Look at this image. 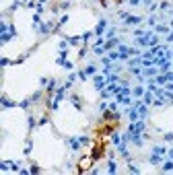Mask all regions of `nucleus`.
<instances>
[{
	"instance_id": "obj_1",
	"label": "nucleus",
	"mask_w": 173,
	"mask_h": 175,
	"mask_svg": "<svg viewBox=\"0 0 173 175\" xmlns=\"http://www.w3.org/2000/svg\"><path fill=\"white\" fill-rule=\"evenodd\" d=\"M136 43L142 47H146V46H157L159 43V37L157 35H152V31H136Z\"/></svg>"
},
{
	"instance_id": "obj_2",
	"label": "nucleus",
	"mask_w": 173,
	"mask_h": 175,
	"mask_svg": "<svg viewBox=\"0 0 173 175\" xmlns=\"http://www.w3.org/2000/svg\"><path fill=\"white\" fill-rule=\"evenodd\" d=\"M122 23L124 25H140L142 23V17H136V14H128V12H122L120 14Z\"/></svg>"
},
{
	"instance_id": "obj_3",
	"label": "nucleus",
	"mask_w": 173,
	"mask_h": 175,
	"mask_svg": "<svg viewBox=\"0 0 173 175\" xmlns=\"http://www.w3.org/2000/svg\"><path fill=\"white\" fill-rule=\"evenodd\" d=\"M144 130H146V124H144V119H138V122H132V124H130L128 132H130V134H142Z\"/></svg>"
},
{
	"instance_id": "obj_4",
	"label": "nucleus",
	"mask_w": 173,
	"mask_h": 175,
	"mask_svg": "<svg viewBox=\"0 0 173 175\" xmlns=\"http://www.w3.org/2000/svg\"><path fill=\"white\" fill-rule=\"evenodd\" d=\"M64 91H66V87H64V84H62L60 89H56V95H54V101H52V105H50L52 109H58V105H60V101L64 99Z\"/></svg>"
},
{
	"instance_id": "obj_5",
	"label": "nucleus",
	"mask_w": 173,
	"mask_h": 175,
	"mask_svg": "<svg viewBox=\"0 0 173 175\" xmlns=\"http://www.w3.org/2000/svg\"><path fill=\"white\" fill-rule=\"evenodd\" d=\"M117 54H120V60H130V56H132V49L128 46H117Z\"/></svg>"
},
{
	"instance_id": "obj_6",
	"label": "nucleus",
	"mask_w": 173,
	"mask_h": 175,
	"mask_svg": "<svg viewBox=\"0 0 173 175\" xmlns=\"http://www.w3.org/2000/svg\"><path fill=\"white\" fill-rule=\"evenodd\" d=\"M105 29H107V21H105V19H99V23L95 27V37H101V35L105 33Z\"/></svg>"
},
{
	"instance_id": "obj_7",
	"label": "nucleus",
	"mask_w": 173,
	"mask_h": 175,
	"mask_svg": "<svg viewBox=\"0 0 173 175\" xmlns=\"http://www.w3.org/2000/svg\"><path fill=\"white\" fill-rule=\"evenodd\" d=\"M155 74H159V68H157V66H146V68H142V76H144V78H152Z\"/></svg>"
},
{
	"instance_id": "obj_8",
	"label": "nucleus",
	"mask_w": 173,
	"mask_h": 175,
	"mask_svg": "<svg viewBox=\"0 0 173 175\" xmlns=\"http://www.w3.org/2000/svg\"><path fill=\"white\" fill-rule=\"evenodd\" d=\"M93 82H95V89L97 91H103L105 87H107V81H105L103 76H93Z\"/></svg>"
},
{
	"instance_id": "obj_9",
	"label": "nucleus",
	"mask_w": 173,
	"mask_h": 175,
	"mask_svg": "<svg viewBox=\"0 0 173 175\" xmlns=\"http://www.w3.org/2000/svg\"><path fill=\"white\" fill-rule=\"evenodd\" d=\"M37 31H39V35H47L52 31V25L50 23H39L37 25Z\"/></svg>"
},
{
	"instance_id": "obj_10",
	"label": "nucleus",
	"mask_w": 173,
	"mask_h": 175,
	"mask_svg": "<svg viewBox=\"0 0 173 175\" xmlns=\"http://www.w3.org/2000/svg\"><path fill=\"white\" fill-rule=\"evenodd\" d=\"M68 144H70V148H72V151H81V144H82V140L78 138H68Z\"/></svg>"
},
{
	"instance_id": "obj_11",
	"label": "nucleus",
	"mask_w": 173,
	"mask_h": 175,
	"mask_svg": "<svg viewBox=\"0 0 173 175\" xmlns=\"http://www.w3.org/2000/svg\"><path fill=\"white\" fill-rule=\"evenodd\" d=\"M117 152L122 154V157H126V159H130V154H128V146H126V142L122 140L120 144H117Z\"/></svg>"
},
{
	"instance_id": "obj_12",
	"label": "nucleus",
	"mask_w": 173,
	"mask_h": 175,
	"mask_svg": "<svg viewBox=\"0 0 173 175\" xmlns=\"http://www.w3.org/2000/svg\"><path fill=\"white\" fill-rule=\"evenodd\" d=\"M152 101H155V93H152V91H146V93L142 95V103L150 105V103H152Z\"/></svg>"
},
{
	"instance_id": "obj_13",
	"label": "nucleus",
	"mask_w": 173,
	"mask_h": 175,
	"mask_svg": "<svg viewBox=\"0 0 173 175\" xmlns=\"http://www.w3.org/2000/svg\"><path fill=\"white\" fill-rule=\"evenodd\" d=\"M128 119H130V122H138V119H142V117H140V113L132 107V109L128 111Z\"/></svg>"
},
{
	"instance_id": "obj_14",
	"label": "nucleus",
	"mask_w": 173,
	"mask_h": 175,
	"mask_svg": "<svg viewBox=\"0 0 173 175\" xmlns=\"http://www.w3.org/2000/svg\"><path fill=\"white\" fill-rule=\"evenodd\" d=\"M103 46H105V49H107V52H109V49H111V47H117V46H120V41H117V39H115V37H111V39H107V41H105Z\"/></svg>"
},
{
	"instance_id": "obj_15",
	"label": "nucleus",
	"mask_w": 173,
	"mask_h": 175,
	"mask_svg": "<svg viewBox=\"0 0 173 175\" xmlns=\"http://www.w3.org/2000/svg\"><path fill=\"white\" fill-rule=\"evenodd\" d=\"M105 52H107V49H105V46H103V43H97V46L93 47V54H97V56H103Z\"/></svg>"
},
{
	"instance_id": "obj_16",
	"label": "nucleus",
	"mask_w": 173,
	"mask_h": 175,
	"mask_svg": "<svg viewBox=\"0 0 173 175\" xmlns=\"http://www.w3.org/2000/svg\"><path fill=\"white\" fill-rule=\"evenodd\" d=\"M85 74H87V76H95V74H97V66H95V64H89V66L85 68Z\"/></svg>"
},
{
	"instance_id": "obj_17",
	"label": "nucleus",
	"mask_w": 173,
	"mask_h": 175,
	"mask_svg": "<svg viewBox=\"0 0 173 175\" xmlns=\"http://www.w3.org/2000/svg\"><path fill=\"white\" fill-rule=\"evenodd\" d=\"M128 66L132 68V66H142V56H138V58H132L128 60Z\"/></svg>"
},
{
	"instance_id": "obj_18",
	"label": "nucleus",
	"mask_w": 173,
	"mask_h": 175,
	"mask_svg": "<svg viewBox=\"0 0 173 175\" xmlns=\"http://www.w3.org/2000/svg\"><path fill=\"white\" fill-rule=\"evenodd\" d=\"M144 93H146L144 87H134V89H132V95H134V97H142Z\"/></svg>"
},
{
	"instance_id": "obj_19",
	"label": "nucleus",
	"mask_w": 173,
	"mask_h": 175,
	"mask_svg": "<svg viewBox=\"0 0 173 175\" xmlns=\"http://www.w3.org/2000/svg\"><path fill=\"white\" fill-rule=\"evenodd\" d=\"M0 101H2V107H4V109H6V107H14V101H11V99H8V97H2V99H0Z\"/></svg>"
},
{
	"instance_id": "obj_20",
	"label": "nucleus",
	"mask_w": 173,
	"mask_h": 175,
	"mask_svg": "<svg viewBox=\"0 0 173 175\" xmlns=\"http://www.w3.org/2000/svg\"><path fill=\"white\" fill-rule=\"evenodd\" d=\"M105 81H107V84H114V82H117L120 78H117V74H111V72H109V74L105 76Z\"/></svg>"
},
{
	"instance_id": "obj_21",
	"label": "nucleus",
	"mask_w": 173,
	"mask_h": 175,
	"mask_svg": "<svg viewBox=\"0 0 173 175\" xmlns=\"http://www.w3.org/2000/svg\"><path fill=\"white\" fill-rule=\"evenodd\" d=\"M149 161H150V165H161V154H155L152 152V157H150Z\"/></svg>"
},
{
	"instance_id": "obj_22",
	"label": "nucleus",
	"mask_w": 173,
	"mask_h": 175,
	"mask_svg": "<svg viewBox=\"0 0 173 175\" xmlns=\"http://www.w3.org/2000/svg\"><path fill=\"white\" fill-rule=\"evenodd\" d=\"M12 37H14V35H12L11 31H4V33H2V37H0V41H2V43H6V41H8V39H12Z\"/></svg>"
},
{
	"instance_id": "obj_23",
	"label": "nucleus",
	"mask_w": 173,
	"mask_h": 175,
	"mask_svg": "<svg viewBox=\"0 0 173 175\" xmlns=\"http://www.w3.org/2000/svg\"><path fill=\"white\" fill-rule=\"evenodd\" d=\"M155 31H157V33H169V27H165V25H155Z\"/></svg>"
},
{
	"instance_id": "obj_24",
	"label": "nucleus",
	"mask_w": 173,
	"mask_h": 175,
	"mask_svg": "<svg viewBox=\"0 0 173 175\" xmlns=\"http://www.w3.org/2000/svg\"><path fill=\"white\" fill-rule=\"evenodd\" d=\"M152 152H155V154H165V152H167V148H165V146H161V144H159V146H155V148H152Z\"/></svg>"
},
{
	"instance_id": "obj_25",
	"label": "nucleus",
	"mask_w": 173,
	"mask_h": 175,
	"mask_svg": "<svg viewBox=\"0 0 173 175\" xmlns=\"http://www.w3.org/2000/svg\"><path fill=\"white\" fill-rule=\"evenodd\" d=\"M163 171H173V159H169L167 163L163 165Z\"/></svg>"
},
{
	"instance_id": "obj_26",
	"label": "nucleus",
	"mask_w": 173,
	"mask_h": 175,
	"mask_svg": "<svg viewBox=\"0 0 173 175\" xmlns=\"http://www.w3.org/2000/svg\"><path fill=\"white\" fill-rule=\"evenodd\" d=\"M82 39V35H76V37H68V43H72V46H76L78 41Z\"/></svg>"
},
{
	"instance_id": "obj_27",
	"label": "nucleus",
	"mask_w": 173,
	"mask_h": 175,
	"mask_svg": "<svg viewBox=\"0 0 173 175\" xmlns=\"http://www.w3.org/2000/svg\"><path fill=\"white\" fill-rule=\"evenodd\" d=\"M107 171H109V173H115V163H114V159H109V163H107Z\"/></svg>"
},
{
	"instance_id": "obj_28",
	"label": "nucleus",
	"mask_w": 173,
	"mask_h": 175,
	"mask_svg": "<svg viewBox=\"0 0 173 175\" xmlns=\"http://www.w3.org/2000/svg\"><path fill=\"white\" fill-rule=\"evenodd\" d=\"M111 142H114V144H120V142H122V136H120V134H111Z\"/></svg>"
},
{
	"instance_id": "obj_29",
	"label": "nucleus",
	"mask_w": 173,
	"mask_h": 175,
	"mask_svg": "<svg viewBox=\"0 0 173 175\" xmlns=\"http://www.w3.org/2000/svg\"><path fill=\"white\" fill-rule=\"evenodd\" d=\"M70 101H72V105H74L76 109H81V101H78V97H76V95H74V97H72Z\"/></svg>"
},
{
	"instance_id": "obj_30",
	"label": "nucleus",
	"mask_w": 173,
	"mask_h": 175,
	"mask_svg": "<svg viewBox=\"0 0 173 175\" xmlns=\"http://www.w3.org/2000/svg\"><path fill=\"white\" fill-rule=\"evenodd\" d=\"M31 103H33V101H29V99H27V101H21V103H19V107H23V109H27V107H29Z\"/></svg>"
},
{
	"instance_id": "obj_31",
	"label": "nucleus",
	"mask_w": 173,
	"mask_h": 175,
	"mask_svg": "<svg viewBox=\"0 0 173 175\" xmlns=\"http://www.w3.org/2000/svg\"><path fill=\"white\" fill-rule=\"evenodd\" d=\"M105 35H107V39H111V37L115 35V29H114V27H109V31H107Z\"/></svg>"
},
{
	"instance_id": "obj_32",
	"label": "nucleus",
	"mask_w": 173,
	"mask_h": 175,
	"mask_svg": "<svg viewBox=\"0 0 173 175\" xmlns=\"http://www.w3.org/2000/svg\"><path fill=\"white\" fill-rule=\"evenodd\" d=\"M56 89V81H50L47 82V91H54Z\"/></svg>"
},
{
	"instance_id": "obj_33",
	"label": "nucleus",
	"mask_w": 173,
	"mask_h": 175,
	"mask_svg": "<svg viewBox=\"0 0 173 175\" xmlns=\"http://www.w3.org/2000/svg\"><path fill=\"white\" fill-rule=\"evenodd\" d=\"M31 148H33V144H31V140H29V142H27V146H25V154H29Z\"/></svg>"
},
{
	"instance_id": "obj_34",
	"label": "nucleus",
	"mask_w": 173,
	"mask_h": 175,
	"mask_svg": "<svg viewBox=\"0 0 173 175\" xmlns=\"http://www.w3.org/2000/svg\"><path fill=\"white\" fill-rule=\"evenodd\" d=\"M149 25H152V27L157 25V17H155V14H152V17H149Z\"/></svg>"
},
{
	"instance_id": "obj_35",
	"label": "nucleus",
	"mask_w": 173,
	"mask_h": 175,
	"mask_svg": "<svg viewBox=\"0 0 173 175\" xmlns=\"http://www.w3.org/2000/svg\"><path fill=\"white\" fill-rule=\"evenodd\" d=\"M120 58V54L117 52H109V60H117Z\"/></svg>"
},
{
	"instance_id": "obj_36",
	"label": "nucleus",
	"mask_w": 173,
	"mask_h": 175,
	"mask_svg": "<svg viewBox=\"0 0 173 175\" xmlns=\"http://www.w3.org/2000/svg\"><path fill=\"white\" fill-rule=\"evenodd\" d=\"M169 6H171V4H169V2H161V4H159V8H163V11H167V8H169Z\"/></svg>"
},
{
	"instance_id": "obj_37",
	"label": "nucleus",
	"mask_w": 173,
	"mask_h": 175,
	"mask_svg": "<svg viewBox=\"0 0 173 175\" xmlns=\"http://www.w3.org/2000/svg\"><path fill=\"white\" fill-rule=\"evenodd\" d=\"M8 64H11V60H8V58H2V60H0V66H8Z\"/></svg>"
},
{
	"instance_id": "obj_38",
	"label": "nucleus",
	"mask_w": 173,
	"mask_h": 175,
	"mask_svg": "<svg viewBox=\"0 0 173 175\" xmlns=\"http://www.w3.org/2000/svg\"><path fill=\"white\" fill-rule=\"evenodd\" d=\"M165 140H167V142H173V134H171V132L165 134Z\"/></svg>"
},
{
	"instance_id": "obj_39",
	"label": "nucleus",
	"mask_w": 173,
	"mask_h": 175,
	"mask_svg": "<svg viewBox=\"0 0 173 175\" xmlns=\"http://www.w3.org/2000/svg\"><path fill=\"white\" fill-rule=\"evenodd\" d=\"M165 89H167V91H171V93H173V81H169V82H167V84H165Z\"/></svg>"
},
{
	"instance_id": "obj_40",
	"label": "nucleus",
	"mask_w": 173,
	"mask_h": 175,
	"mask_svg": "<svg viewBox=\"0 0 173 175\" xmlns=\"http://www.w3.org/2000/svg\"><path fill=\"white\" fill-rule=\"evenodd\" d=\"M130 171H132V173H140V171H138V167H136V165H130Z\"/></svg>"
},
{
	"instance_id": "obj_41",
	"label": "nucleus",
	"mask_w": 173,
	"mask_h": 175,
	"mask_svg": "<svg viewBox=\"0 0 173 175\" xmlns=\"http://www.w3.org/2000/svg\"><path fill=\"white\" fill-rule=\"evenodd\" d=\"M66 21H68V14H64V17L60 19V23H58V25H64V23H66Z\"/></svg>"
},
{
	"instance_id": "obj_42",
	"label": "nucleus",
	"mask_w": 173,
	"mask_h": 175,
	"mask_svg": "<svg viewBox=\"0 0 173 175\" xmlns=\"http://www.w3.org/2000/svg\"><path fill=\"white\" fill-rule=\"evenodd\" d=\"M47 122H50V119H47V117H41V119H39V126H46Z\"/></svg>"
},
{
	"instance_id": "obj_43",
	"label": "nucleus",
	"mask_w": 173,
	"mask_h": 175,
	"mask_svg": "<svg viewBox=\"0 0 173 175\" xmlns=\"http://www.w3.org/2000/svg\"><path fill=\"white\" fill-rule=\"evenodd\" d=\"M128 4H132V6H138V4H140V0H130Z\"/></svg>"
},
{
	"instance_id": "obj_44",
	"label": "nucleus",
	"mask_w": 173,
	"mask_h": 175,
	"mask_svg": "<svg viewBox=\"0 0 173 175\" xmlns=\"http://www.w3.org/2000/svg\"><path fill=\"white\" fill-rule=\"evenodd\" d=\"M167 41H173V31H169V33H167Z\"/></svg>"
},
{
	"instance_id": "obj_45",
	"label": "nucleus",
	"mask_w": 173,
	"mask_h": 175,
	"mask_svg": "<svg viewBox=\"0 0 173 175\" xmlns=\"http://www.w3.org/2000/svg\"><path fill=\"white\" fill-rule=\"evenodd\" d=\"M142 2H144L146 6H150V4H152V0H142Z\"/></svg>"
},
{
	"instance_id": "obj_46",
	"label": "nucleus",
	"mask_w": 173,
	"mask_h": 175,
	"mask_svg": "<svg viewBox=\"0 0 173 175\" xmlns=\"http://www.w3.org/2000/svg\"><path fill=\"white\" fill-rule=\"evenodd\" d=\"M169 159H173V151H169Z\"/></svg>"
},
{
	"instance_id": "obj_47",
	"label": "nucleus",
	"mask_w": 173,
	"mask_h": 175,
	"mask_svg": "<svg viewBox=\"0 0 173 175\" xmlns=\"http://www.w3.org/2000/svg\"><path fill=\"white\" fill-rule=\"evenodd\" d=\"M46 2H47V0H39V4H46Z\"/></svg>"
},
{
	"instance_id": "obj_48",
	"label": "nucleus",
	"mask_w": 173,
	"mask_h": 175,
	"mask_svg": "<svg viewBox=\"0 0 173 175\" xmlns=\"http://www.w3.org/2000/svg\"><path fill=\"white\" fill-rule=\"evenodd\" d=\"M171 27H173V19H171Z\"/></svg>"
}]
</instances>
